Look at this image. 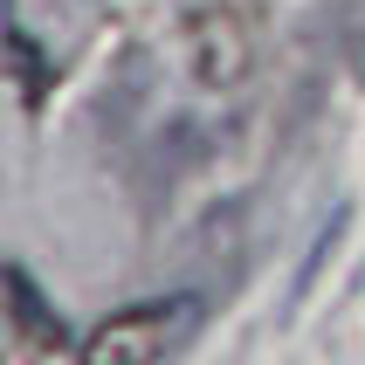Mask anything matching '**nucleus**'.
Instances as JSON below:
<instances>
[{
	"mask_svg": "<svg viewBox=\"0 0 365 365\" xmlns=\"http://www.w3.org/2000/svg\"><path fill=\"white\" fill-rule=\"evenodd\" d=\"M7 338H14V359H41V351H69L62 338V317L41 304V289L28 269H7Z\"/></svg>",
	"mask_w": 365,
	"mask_h": 365,
	"instance_id": "3",
	"label": "nucleus"
},
{
	"mask_svg": "<svg viewBox=\"0 0 365 365\" xmlns=\"http://www.w3.org/2000/svg\"><path fill=\"white\" fill-rule=\"evenodd\" d=\"M193 317H200L193 297L131 304V310H118V317H103V324L76 345V359L83 365H138V359H159V351H173L186 331H193Z\"/></svg>",
	"mask_w": 365,
	"mask_h": 365,
	"instance_id": "1",
	"label": "nucleus"
},
{
	"mask_svg": "<svg viewBox=\"0 0 365 365\" xmlns=\"http://www.w3.org/2000/svg\"><path fill=\"white\" fill-rule=\"evenodd\" d=\"M186 56H193V76L207 90H235L248 76V62H255V35H248V21L235 7H200L186 21Z\"/></svg>",
	"mask_w": 365,
	"mask_h": 365,
	"instance_id": "2",
	"label": "nucleus"
},
{
	"mask_svg": "<svg viewBox=\"0 0 365 365\" xmlns=\"http://www.w3.org/2000/svg\"><path fill=\"white\" fill-rule=\"evenodd\" d=\"M7 56H14V90H21V103L35 110V103L48 97V69H41L35 35H28V28H14V35H7Z\"/></svg>",
	"mask_w": 365,
	"mask_h": 365,
	"instance_id": "4",
	"label": "nucleus"
}]
</instances>
